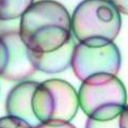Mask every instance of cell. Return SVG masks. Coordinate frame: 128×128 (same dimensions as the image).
<instances>
[{"label": "cell", "instance_id": "6da1fadb", "mask_svg": "<svg viewBox=\"0 0 128 128\" xmlns=\"http://www.w3.org/2000/svg\"><path fill=\"white\" fill-rule=\"evenodd\" d=\"M20 17V37L31 51H54L73 37L68 11L54 0L34 3Z\"/></svg>", "mask_w": 128, "mask_h": 128}, {"label": "cell", "instance_id": "7a4b0ae2", "mask_svg": "<svg viewBox=\"0 0 128 128\" xmlns=\"http://www.w3.org/2000/svg\"><path fill=\"white\" fill-rule=\"evenodd\" d=\"M71 26L79 43L101 46L116 38L121 18L119 10L109 0H83L74 10Z\"/></svg>", "mask_w": 128, "mask_h": 128}, {"label": "cell", "instance_id": "3957f363", "mask_svg": "<svg viewBox=\"0 0 128 128\" xmlns=\"http://www.w3.org/2000/svg\"><path fill=\"white\" fill-rule=\"evenodd\" d=\"M79 106L88 118L105 121L116 118L126 108V90L116 75L95 74L82 81Z\"/></svg>", "mask_w": 128, "mask_h": 128}, {"label": "cell", "instance_id": "277c9868", "mask_svg": "<svg viewBox=\"0 0 128 128\" xmlns=\"http://www.w3.org/2000/svg\"><path fill=\"white\" fill-rule=\"evenodd\" d=\"M32 107L40 123H68L79 110L78 93L65 80H47L38 84L35 90Z\"/></svg>", "mask_w": 128, "mask_h": 128}, {"label": "cell", "instance_id": "5b68a950", "mask_svg": "<svg viewBox=\"0 0 128 128\" xmlns=\"http://www.w3.org/2000/svg\"><path fill=\"white\" fill-rule=\"evenodd\" d=\"M120 63V53L114 42L101 46L75 44L71 59L74 73L81 81L99 74L116 75Z\"/></svg>", "mask_w": 128, "mask_h": 128}, {"label": "cell", "instance_id": "8992f818", "mask_svg": "<svg viewBox=\"0 0 128 128\" xmlns=\"http://www.w3.org/2000/svg\"><path fill=\"white\" fill-rule=\"evenodd\" d=\"M0 38L7 47V64L0 78L10 81H23L36 73L28 56V49L23 44L19 31L0 32Z\"/></svg>", "mask_w": 128, "mask_h": 128}, {"label": "cell", "instance_id": "52a82bcc", "mask_svg": "<svg viewBox=\"0 0 128 128\" xmlns=\"http://www.w3.org/2000/svg\"><path fill=\"white\" fill-rule=\"evenodd\" d=\"M38 84L32 80L20 81L10 90L5 104L8 115L22 120L32 128L40 124L32 107V96Z\"/></svg>", "mask_w": 128, "mask_h": 128}, {"label": "cell", "instance_id": "ba28073f", "mask_svg": "<svg viewBox=\"0 0 128 128\" xmlns=\"http://www.w3.org/2000/svg\"><path fill=\"white\" fill-rule=\"evenodd\" d=\"M75 41L70 40L54 51L37 53L28 50V56L37 71L45 74H58L71 67V59Z\"/></svg>", "mask_w": 128, "mask_h": 128}, {"label": "cell", "instance_id": "9c48e42d", "mask_svg": "<svg viewBox=\"0 0 128 128\" xmlns=\"http://www.w3.org/2000/svg\"><path fill=\"white\" fill-rule=\"evenodd\" d=\"M34 0H0V20H11L20 17Z\"/></svg>", "mask_w": 128, "mask_h": 128}, {"label": "cell", "instance_id": "30bf717a", "mask_svg": "<svg viewBox=\"0 0 128 128\" xmlns=\"http://www.w3.org/2000/svg\"><path fill=\"white\" fill-rule=\"evenodd\" d=\"M119 115L116 118L105 121L96 120L88 118L86 123V128H121Z\"/></svg>", "mask_w": 128, "mask_h": 128}, {"label": "cell", "instance_id": "8fae6325", "mask_svg": "<svg viewBox=\"0 0 128 128\" xmlns=\"http://www.w3.org/2000/svg\"><path fill=\"white\" fill-rule=\"evenodd\" d=\"M0 128H32L24 120L10 115L0 118Z\"/></svg>", "mask_w": 128, "mask_h": 128}, {"label": "cell", "instance_id": "7c38bea8", "mask_svg": "<svg viewBox=\"0 0 128 128\" xmlns=\"http://www.w3.org/2000/svg\"><path fill=\"white\" fill-rule=\"evenodd\" d=\"M8 51L7 47L4 41L0 38V76L2 75L4 70L6 64H7Z\"/></svg>", "mask_w": 128, "mask_h": 128}, {"label": "cell", "instance_id": "4fadbf2b", "mask_svg": "<svg viewBox=\"0 0 128 128\" xmlns=\"http://www.w3.org/2000/svg\"><path fill=\"white\" fill-rule=\"evenodd\" d=\"M119 12L127 15L128 14V1L127 0H109Z\"/></svg>", "mask_w": 128, "mask_h": 128}, {"label": "cell", "instance_id": "5bb4252c", "mask_svg": "<svg viewBox=\"0 0 128 128\" xmlns=\"http://www.w3.org/2000/svg\"><path fill=\"white\" fill-rule=\"evenodd\" d=\"M35 128H76L71 123H60V124H44L40 123Z\"/></svg>", "mask_w": 128, "mask_h": 128}]
</instances>
